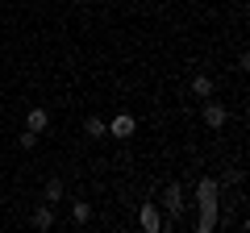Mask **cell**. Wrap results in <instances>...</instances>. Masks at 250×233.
Masks as SVG:
<instances>
[{
	"label": "cell",
	"mask_w": 250,
	"mask_h": 233,
	"mask_svg": "<svg viewBox=\"0 0 250 233\" xmlns=\"http://www.w3.org/2000/svg\"><path fill=\"white\" fill-rule=\"evenodd\" d=\"M50 225H54V213H50V204L34 208V229H50Z\"/></svg>",
	"instance_id": "obj_9"
},
{
	"label": "cell",
	"mask_w": 250,
	"mask_h": 233,
	"mask_svg": "<svg viewBox=\"0 0 250 233\" xmlns=\"http://www.w3.org/2000/svg\"><path fill=\"white\" fill-rule=\"evenodd\" d=\"M200 233H213L217 229V204H200V221H196Z\"/></svg>",
	"instance_id": "obj_7"
},
{
	"label": "cell",
	"mask_w": 250,
	"mask_h": 233,
	"mask_svg": "<svg viewBox=\"0 0 250 233\" xmlns=\"http://www.w3.org/2000/svg\"><path fill=\"white\" fill-rule=\"evenodd\" d=\"M21 146H25V150H34V146H38V134H34V129H25V134H21Z\"/></svg>",
	"instance_id": "obj_13"
},
{
	"label": "cell",
	"mask_w": 250,
	"mask_h": 233,
	"mask_svg": "<svg viewBox=\"0 0 250 233\" xmlns=\"http://www.w3.org/2000/svg\"><path fill=\"white\" fill-rule=\"evenodd\" d=\"M104 129H108L113 137H129V134L138 129V121H134L129 113H121V116H113V125H104Z\"/></svg>",
	"instance_id": "obj_4"
},
{
	"label": "cell",
	"mask_w": 250,
	"mask_h": 233,
	"mask_svg": "<svg viewBox=\"0 0 250 233\" xmlns=\"http://www.w3.org/2000/svg\"><path fill=\"white\" fill-rule=\"evenodd\" d=\"M221 183H229V188H233V183H242V171H225V175H221Z\"/></svg>",
	"instance_id": "obj_14"
},
{
	"label": "cell",
	"mask_w": 250,
	"mask_h": 233,
	"mask_svg": "<svg viewBox=\"0 0 250 233\" xmlns=\"http://www.w3.org/2000/svg\"><path fill=\"white\" fill-rule=\"evenodd\" d=\"M46 125H50V113H46V108H29V113H25V129H34V134H42Z\"/></svg>",
	"instance_id": "obj_6"
},
{
	"label": "cell",
	"mask_w": 250,
	"mask_h": 233,
	"mask_svg": "<svg viewBox=\"0 0 250 233\" xmlns=\"http://www.w3.org/2000/svg\"><path fill=\"white\" fill-rule=\"evenodd\" d=\"M192 96H200V100L213 96V75H192Z\"/></svg>",
	"instance_id": "obj_8"
},
{
	"label": "cell",
	"mask_w": 250,
	"mask_h": 233,
	"mask_svg": "<svg viewBox=\"0 0 250 233\" xmlns=\"http://www.w3.org/2000/svg\"><path fill=\"white\" fill-rule=\"evenodd\" d=\"M83 129H88V137H100V134H104V121H100V116H88Z\"/></svg>",
	"instance_id": "obj_11"
},
{
	"label": "cell",
	"mask_w": 250,
	"mask_h": 233,
	"mask_svg": "<svg viewBox=\"0 0 250 233\" xmlns=\"http://www.w3.org/2000/svg\"><path fill=\"white\" fill-rule=\"evenodd\" d=\"M225 121H229L225 104H213V100H208V104H205V125L208 129H225Z\"/></svg>",
	"instance_id": "obj_2"
},
{
	"label": "cell",
	"mask_w": 250,
	"mask_h": 233,
	"mask_svg": "<svg viewBox=\"0 0 250 233\" xmlns=\"http://www.w3.org/2000/svg\"><path fill=\"white\" fill-rule=\"evenodd\" d=\"M163 208H167L171 216L184 213V188H179V183H167V188H163Z\"/></svg>",
	"instance_id": "obj_1"
},
{
	"label": "cell",
	"mask_w": 250,
	"mask_h": 233,
	"mask_svg": "<svg viewBox=\"0 0 250 233\" xmlns=\"http://www.w3.org/2000/svg\"><path fill=\"white\" fill-rule=\"evenodd\" d=\"M46 200H50V204H54V200H62V179H50V183H46Z\"/></svg>",
	"instance_id": "obj_12"
},
{
	"label": "cell",
	"mask_w": 250,
	"mask_h": 233,
	"mask_svg": "<svg viewBox=\"0 0 250 233\" xmlns=\"http://www.w3.org/2000/svg\"><path fill=\"white\" fill-rule=\"evenodd\" d=\"M71 216H75V225H88V221H92V204L75 200V204H71Z\"/></svg>",
	"instance_id": "obj_10"
},
{
	"label": "cell",
	"mask_w": 250,
	"mask_h": 233,
	"mask_svg": "<svg viewBox=\"0 0 250 233\" xmlns=\"http://www.w3.org/2000/svg\"><path fill=\"white\" fill-rule=\"evenodd\" d=\"M217 196H221V183L217 179H200L196 183V204H217Z\"/></svg>",
	"instance_id": "obj_3"
},
{
	"label": "cell",
	"mask_w": 250,
	"mask_h": 233,
	"mask_svg": "<svg viewBox=\"0 0 250 233\" xmlns=\"http://www.w3.org/2000/svg\"><path fill=\"white\" fill-rule=\"evenodd\" d=\"M138 221H142V229H146V233H159V229H163V221H159V208H154V204H142Z\"/></svg>",
	"instance_id": "obj_5"
}]
</instances>
